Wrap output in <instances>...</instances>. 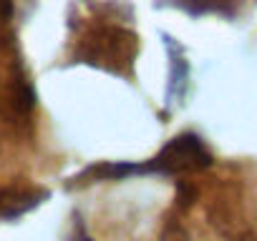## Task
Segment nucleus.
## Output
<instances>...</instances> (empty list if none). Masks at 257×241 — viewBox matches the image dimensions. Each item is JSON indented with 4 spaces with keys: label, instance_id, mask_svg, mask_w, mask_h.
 Masks as SVG:
<instances>
[]
</instances>
